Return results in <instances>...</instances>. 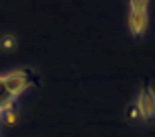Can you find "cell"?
<instances>
[{
	"label": "cell",
	"instance_id": "obj_3",
	"mask_svg": "<svg viewBox=\"0 0 155 137\" xmlns=\"http://www.w3.org/2000/svg\"><path fill=\"white\" fill-rule=\"evenodd\" d=\"M12 102H15V96L8 92L6 84H4V76H0V115L12 111Z\"/></svg>",
	"mask_w": 155,
	"mask_h": 137
},
{
	"label": "cell",
	"instance_id": "obj_2",
	"mask_svg": "<svg viewBox=\"0 0 155 137\" xmlns=\"http://www.w3.org/2000/svg\"><path fill=\"white\" fill-rule=\"evenodd\" d=\"M137 111L141 115V121H151L155 119V90L151 86H145L137 98Z\"/></svg>",
	"mask_w": 155,
	"mask_h": 137
},
{
	"label": "cell",
	"instance_id": "obj_6",
	"mask_svg": "<svg viewBox=\"0 0 155 137\" xmlns=\"http://www.w3.org/2000/svg\"><path fill=\"white\" fill-rule=\"evenodd\" d=\"M4 115V121H6V125H15L16 123V115L12 113V111H6V113H2Z\"/></svg>",
	"mask_w": 155,
	"mask_h": 137
},
{
	"label": "cell",
	"instance_id": "obj_4",
	"mask_svg": "<svg viewBox=\"0 0 155 137\" xmlns=\"http://www.w3.org/2000/svg\"><path fill=\"white\" fill-rule=\"evenodd\" d=\"M0 45H2V49H12V47L16 45V39L12 37V35H4L2 41H0Z\"/></svg>",
	"mask_w": 155,
	"mask_h": 137
},
{
	"label": "cell",
	"instance_id": "obj_1",
	"mask_svg": "<svg viewBox=\"0 0 155 137\" xmlns=\"http://www.w3.org/2000/svg\"><path fill=\"white\" fill-rule=\"evenodd\" d=\"M149 23V4L145 0H133L129 12V31L133 37H141L147 31Z\"/></svg>",
	"mask_w": 155,
	"mask_h": 137
},
{
	"label": "cell",
	"instance_id": "obj_5",
	"mask_svg": "<svg viewBox=\"0 0 155 137\" xmlns=\"http://www.w3.org/2000/svg\"><path fill=\"white\" fill-rule=\"evenodd\" d=\"M127 117H129V121L131 123H137V121H141V115H139V111H137V107L133 104L131 108H129V113H127Z\"/></svg>",
	"mask_w": 155,
	"mask_h": 137
}]
</instances>
